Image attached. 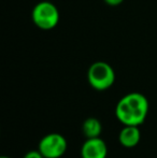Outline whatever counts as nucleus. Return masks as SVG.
Returning <instances> with one entry per match:
<instances>
[{
  "label": "nucleus",
  "instance_id": "f03ea898",
  "mask_svg": "<svg viewBox=\"0 0 157 158\" xmlns=\"http://www.w3.org/2000/svg\"><path fill=\"white\" fill-rule=\"evenodd\" d=\"M34 24L41 30H52L58 25L60 14L57 6L51 1H40L31 12Z\"/></svg>",
  "mask_w": 157,
  "mask_h": 158
},
{
  "label": "nucleus",
  "instance_id": "20e7f679",
  "mask_svg": "<svg viewBox=\"0 0 157 158\" xmlns=\"http://www.w3.org/2000/svg\"><path fill=\"white\" fill-rule=\"evenodd\" d=\"M68 143L66 138L60 133H48L39 142L38 150L44 158H60L66 153Z\"/></svg>",
  "mask_w": 157,
  "mask_h": 158
},
{
  "label": "nucleus",
  "instance_id": "1a4fd4ad",
  "mask_svg": "<svg viewBox=\"0 0 157 158\" xmlns=\"http://www.w3.org/2000/svg\"><path fill=\"white\" fill-rule=\"evenodd\" d=\"M105 4L110 6H118L119 4H122L124 2V0H103Z\"/></svg>",
  "mask_w": 157,
  "mask_h": 158
},
{
  "label": "nucleus",
  "instance_id": "39448f33",
  "mask_svg": "<svg viewBox=\"0 0 157 158\" xmlns=\"http://www.w3.org/2000/svg\"><path fill=\"white\" fill-rule=\"evenodd\" d=\"M108 146L100 137L89 138L81 148L82 158H107Z\"/></svg>",
  "mask_w": 157,
  "mask_h": 158
},
{
  "label": "nucleus",
  "instance_id": "9d476101",
  "mask_svg": "<svg viewBox=\"0 0 157 158\" xmlns=\"http://www.w3.org/2000/svg\"><path fill=\"white\" fill-rule=\"evenodd\" d=\"M0 158H10V157H8V156H2V157H0Z\"/></svg>",
  "mask_w": 157,
  "mask_h": 158
},
{
  "label": "nucleus",
  "instance_id": "423d86ee",
  "mask_svg": "<svg viewBox=\"0 0 157 158\" xmlns=\"http://www.w3.org/2000/svg\"><path fill=\"white\" fill-rule=\"evenodd\" d=\"M141 132L138 126H124L118 133V141L124 148H131L139 144Z\"/></svg>",
  "mask_w": 157,
  "mask_h": 158
},
{
  "label": "nucleus",
  "instance_id": "0eeeda50",
  "mask_svg": "<svg viewBox=\"0 0 157 158\" xmlns=\"http://www.w3.org/2000/svg\"><path fill=\"white\" fill-rule=\"evenodd\" d=\"M82 131L87 139L100 137L101 132H102V125L96 117H88L87 119L84 121L83 126H82Z\"/></svg>",
  "mask_w": 157,
  "mask_h": 158
},
{
  "label": "nucleus",
  "instance_id": "f257e3e1",
  "mask_svg": "<svg viewBox=\"0 0 157 158\" xmlns=\"http://www.w3.org/2000/svg\"><path fill=\"white\" fill-rule=\"evenodd\" d=\"M149 100L141 93H129L119 99L115 106V116L124 126H139L149 114Z\"/></svg>",
  "mask_w": 157,
  "mask_h": 158
},
{
  "label": "nucleus",
  "instance_id": "6e6552de",
  "mask_svg": "<svg viewBox=\"0 0 157 158\" xmlns=\"http://www.w3.org/2000/svg\"><path fill=\"white\" fill-rule=\"evenodd\" d=\"M24 158H44V156L41 154V152L39 150H37V151H29L27 154H25Z\"/></svg>",
  "mask_w": 157,
  "mask_h": 158
},
{
  "label": "nucleus",
  "instance_id": "7ed1b4c3",
  "mask_svg": "<svg viewBox=\"0 0 157 158\" xmlns=\"http://www.w3.org/2000/svg\"><path fill=\"white\" fill-rule=\"evenodd\" d=\"M87 80L94 89L102 92L109 89L114 84L115 72L112 66L105 61H96L88 68Z\"/></svg>",
  "mask_w": 157,
  "mask_h": 158
}]
</instances>
